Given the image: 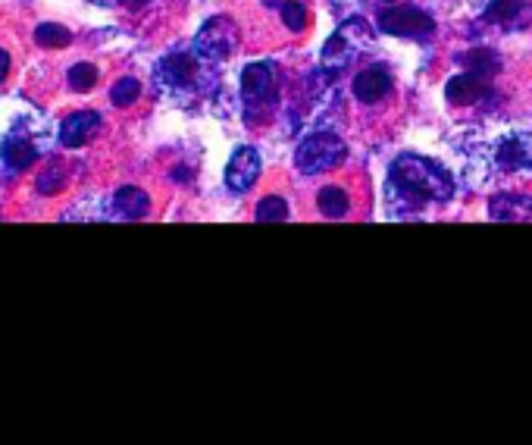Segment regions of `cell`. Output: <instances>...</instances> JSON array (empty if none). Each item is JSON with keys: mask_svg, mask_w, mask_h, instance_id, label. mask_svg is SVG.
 <instances>
[{"mask_svg": "<svg viewBox=\"0 0 532 445\" xmlns=\"http://www.w3.org/2000/svg\"><path fill=\"white\" fill-rule=\"evenodd\" d=\"M100 129V113L98 110H75L63 119L60 126V144L63 148H82L91 142V135Z\"/></svg>", "mask_w": 532, "mask_h": 445, "instance_id": "52a82bcc", "label": "cell"}, {"mask_svg": "<svg viewBox=\"0 0 532 445\" xmlns=\"http://www.w3.org/2000/svg\"><path fill=\"white\" fill-rule=\"evenodd\" d=\"M485 82H489V79H483V75H476V73L454 75V79L445 85V98L451 100L454 107L479 104V100L485 98V92H489V85H485Z\"/></svg>", "mask_w": 532, "mask_h": 445, "instance_id": "30bf717a", "label": "cell"}, {"mask_svg": "<svg viewBox=\"0 0 532 445\" xmlns=\"http://www.w3.org/2000/svg\"><path fill=\"white\" fill-rule=\"evenodd\" d=\"M157 73H160V79L167 82L169 88H188L198 79V60H192V57H185V54H173L160 63Z\"/></svg>", "mask_w": 532, "mask_h": 445, "instance_id": "4fadbf2b", "label": "cell"}, {"mask_svg": "<svg viewBox=\"0 0 532 445\" xmlns=\"http://www.w3.org/2000/svg\"><path fill=\"white\" fill-rule=\"evenodd\" d=\"M261 179V154L248 144L236 148L229 167H226V186H229L232 195H245L254 188V182Z\"/></svg>", "mask_w": 532, "mask_h": 445, "instance_id": "8992f818", "label": "cell"}, {"mask_svg": "<svg viewBox=\"0 0 532 445\" xmlns=\"http://www.w3.org/2000/svg\"><path fill=\"white\" fill-rule=\"evenodd\" d=\"M389 211L395 217L423 211L426 205H445L454 198V179L435 161L416 154H401L389 170Z\"/></svg>", "mask_w": 532, "mask_h": 445, "instance_id": "6da1fadb", "label": "cell"}, {"mask_svg": "<svg viewBox=\"0 0 532 445\" xmlns=\"http://www.w3.org/2000/svg\"><path fill=\"white\" fill-rule=\"evenodd\" d=\"M316 211L329 220H341V217H348V211H351V198H348L345 188L326 186L320 195H316Z\"/></svg>", "mask_w": 532, "mask_h": 445, "instance_id": "9a60e30c", "label": "cell"}, {"mask_svg": "<svg viewBox=\"0 0 532 445\" xmlns=\"http://www.w3.org/2000/svg\"><path fill=\"white\" fill-rule=\"evenodd\" d=\"M382 4H398V0H382Z\"/></svg>", "mask_w": 532, "mask_h": 445, "instance_id": "484cf974", "label": "cell"}, {"mask_svg": "<svg viewBox=\"0 0 532 445\" xmlns=\"http://www.w3.org/2000/svg\"><path fill=\"white\" fill-rule=\"evenodd\" d=\"M391 94V75L382 66H366L364 73L354 75V98L360 104H379Z\"/></svg>", "mask_w": 532, "mask_h": 445, "instance_id": "ba28073f", "label": "cell"}, {"mask_svg": "<svg viewBox=\"0 0 532 445\" xmlns=\"http://www.w3.org/2000/svg\"><path fill=\"white\" fill-rule=\"evenodd\" d=\"M4 161H6V167H10V170H25L29 163L38 161V151L31 148V142H29V138H22V135L6 138V144H4Z\"/></svg>", "mask_w": 532, "mask_h": 445, "instance_id": "2e32d148", "label": "cell"}, {"mask_svg": "<svg viewBox=\"0 0 532 445\" xmlns=\"http://www.w3.org/2000/svg\"><path fill=\"white\" fill-rule=\"evenodd\" d=\"M113 207L123 220H142L148 217L150 211V198L135 186H123L116 195H113Z\"/></svg>", "mask_w": 532, "mask_h": 445, "instance_id": "5bb4252c", "label": "cell"}, {"mask_svg": "<svg viewBox=\"0 0 532 445\" xmlns=\"http://www.w3.org/2000/svg\"><path fill=\"white\" fill-rule=\"evenodd\" d=\"M266 4H270V6H272V4H276V0H266Z\"/></svg>", "mask_w": 532, "mask_h": 445, "instance_id": "4316f807", "label": "cell"}, {"mask_svg": "<svg viewBox=\"0 0 532 445\" xmlns=\"http://www.w3.org/2000/svg\"><path fill=\"white\" fill-rule=\"evenodd\" d=\"M66 82H69V88L79 94L91 92V88L98 85V66H94V63H75V66L69 69Z\"/></svg>", "mask_w": 532, "mask_h": 445, "instance_id": "d6986e66", "label": "cell"}, {"mask_svg": "<svg viewBox=\"0 0 532 445\" xmlns=\"http://www.w3.org/2000/svg\"><path fill=\"white\" fill-rule=\"evenodd\" d=\"M138 98H142V82L138 79H119L116 85L110 88L113 107H132Z\"/></svg>", "mask_w": 532, "mask_h": 445, "instance_id": "ffe728a7", "label": "cell"}, {"mask_svg": "<svg viewBox=\"0 0 532 445\" xmlns=\"http://www.w3.org/2000/svg\"><path fill=\"white\" fill-rule=\"evenodd\" d=\"M242 100L248 110V123H261V113H272L279 100L276 73L270 63H251L242 73Z\"/></svg>", "mask_w": 532, "mask_h": 445, "instance_id": "3957f363", "label": "cell"}, {"mask_svg": "<svg viewBox=\"0 0 532 445\" xmlns=\"http://www.w3.org/2000/svg\"><path fill=\"white\" fill-rule=\"evenodd\" d=\"M279 16H282L288 31H304V25H307V10H304V4H295V0L279 6Z\"/></svg>", "mask_w": 532, "mask_h": 445, "instance_id": "7402d4cb", "label": "cell"}, {"mask_svg": "<svg viewBox=\"0 0 532 445\" xmlns=\"http://www.w3.org/2000/svg\"><path fill=\"white\" fill-rule=\"evenodd\" d=\"M261 222H276V220H288V205H285V198H279V195H266V198L257 205V214H254Z\"/></svg>", "mask_w": 532, "mask_h": 445, "instance_id": "44dd1931", "label": "cell"}, {"mask_svg": "<svg viewBox=\"0 0 532 445\" xmlns=\"http://www.w3.org/2000/svg\"><path fill=\"white\" fill-rule=\"evenodd\" d=\"M35 44L38 48H66V44H73V31L66 29V25H56V22H44L35 29Z\"/></svg>", "mask_w": 532, "mask_h": 445, "instance_id": "e0dca14e", "label": "cell"}, {"mask_svg": "<svg viewBox=\"0 0 532 445\" xmlns=\"http://www.w3.org/2000/svg\"><path fill=\"white\" fill-rule=\"evenodd\" d=\"M10 69H13L10 54H6V50H0V85H4V82H6V75H10Z\"/></svg>", "mask_w": 532, "mask_h": 445, "instance_id": "cb8c5ba5", "label": "cell"}, {"mask_svg": "<svg viewBox=\"0 0 532 445\" xmlns=\"http://www.w3.org/2000/svg\"><path fill=\"white\" fill-rule=\"evenodd\" d=\"M483 19L492 25H502V29H523L532 19V6L529 0H492Z\"/></svg>", "mask_w": 532, "mask_h": 445, "instance_id": "9c48e42d", "label": "cell"}, {"mask_svg": "<svg viewBox=\"0 0 532 445\" xmlns=\"http://www.w3.org/2000/svg\"><path fill=\"white\" fill-rule=\"evenodd\" d=\"M379 31L391 38H410V41H429L435 35V22L420 6H391L379 13Z\"/></svg>", "mask_w": 532, "mask_h": 445, "instance_id": "5b68a950", "label": "cell"}, {"mask_svg": "<svg viewBox=\"0 0 532 445\" xmlns=\"http://www.w3.org/2000/svg\"><path fill=\"white\" fill-rule=\"evenodd\" d=\"M238 44H242V31H238V25L232 22L229 16H213L210 22H204V29L198 31V38H194V54L201 57V60H226V57H232L238 50Z\"/></svg>", "mask_w": 532, "mask_h": 445, "instance_id": "277c9868", "label": "cell"}, {"mask_svg": "<svg viewBox=\"0 0 532 445\" xmlns=\"http://www.w3.org/2000/svg\"><path fill=\"white\" fill-rule=\"evenodd\" d=\"M489 217L498 222H517V220H529L532 217V198L529 195H495L489 201Z\"/></svg>", "mask_w": 532, "mask_h": 445, "instance_id": "7c38bea8", "label": "cell"}, {"mask_svg": "<svg viewBox=\"0 0 532 445\" xmlns=\"http://www.w3.org/2000/svg\"><path fill=\"white\" fill-rule=\"evenodd\" d=\"M348 144L332 132H313L307 135L295 151V167L304 176H320L326 170H335L339 163H345Z\"/></svg>", "mask_w": 532, "mask_h": 445, "instance_id": "7a4b0ae2", "label": "cell"}, {"mask_svg": "<svg viewBox=\"0 0 532 445\" xmlns=\"http://www.w3.org/2000/svg\"><path fill=\"white\" fill-rule=\"evenodd\" d=\"M495 163L504 173H514V170L532 167V138L529 135H511L502 142L495 154Z\"/></svg>", "mask_w": 532, "mask_h": 445, "instance_id": "8fae6325", "label": "cell"}, {"mask_svg": "<svg viewBox=\"0 0 532 445\" xmlns=\"http://www.w3.org/2000/svg\"><path fill=\"white\" fill-rule=\"evenodd\" d=\"M460 63H464L470 73L483 75V79H492V75L502 69V63H498V57L492 54V50H470V54L460 57Z\"/></svg>", "mask_w": 532, "mask_h": 445, "instance_id": "ac0fdd59", "label": "cell"}, {"mask_svg": "<svg viewBox=\"0 0 532 445\" xmlns=\"http://www.w3.org/2000/svg\"><path fill=\"white\" fill-rule=\"evenodd\" d=\"M91 4H98V6H119L123 0H91Z\"/></svg>", "mask_w": 532, "mask_h": 445, "instance_id": "d4e9b609", "label": "cell"}, {"mask_svg": "<svg viewBox=\"0 0 532 445\" xmlns=\"http://www.w3.org/2000/svg\"><path fill=\"white\" fill-rule=\"evenodd\" d=\"M63 186H66V173H63L56 163L41 170V176H38V192L41 195H56V192H63Z\"/></svg>", "mask_w": 532, "mask_h": 445, "instance_id": "603a6c76", "label": "cell"}]
</instances>
